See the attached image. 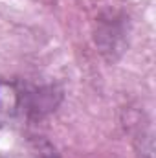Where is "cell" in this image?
<instances>
[{
    "label": "cell",
    "mask_w": 156,
    "mask_h": 158,
    "mask_svg": "<svg viewBox=\"0 0 156 158\" xmlns=\"http://www.w3.org/2000/svg\"><path fill=\"white\" fill-rule=\"evenodd\" d=\"M0 158H59L51 142L40 136H28L13 147L0 151Z\"/></svg>",
    "instance_id": "obj_3"
},
{
    "label": "cell",
    "mask_w": 156,
    "mask_h": 158,
    "mask_svg": "<svg viewBox=\"0 0 156 158\" xmlns=\"http://www.w3.org/2000/svg\"><path fill=\"white\" fill-rule=\"evenodd\" d=\"M127 35H129V22L125 15L112 11L97 20L96 44L99 46V52L109 59L114 61L119 53H123Z\"/></svg>",
    "instance_id": "obj_2"
},
{
    "label": "cell",
    "mask_w": 156,
    "mask_h": 158,
    "mask_svg": "<svg viewBox=\"0 0 156 158\" xmlns=\"http://www.w3.org/2000/svg\"><path fill=\"white\" fill-rule=\"evenodd\" d=\"M63 99L55 85H31L17 79L0 81V129L33 121L53 112Z\"/></svg>",
    "instance_id": "obj_1"
}]
</instances>
